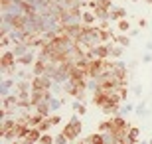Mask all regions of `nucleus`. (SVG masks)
Here are the masks:
<instances>
[{"mask_svg":"<svg viewBox=\"0 0 152 144\" xmlns=\"http://www.w3.org/2000/svg\"><path fill=\"white\" fill-rule=\"evenodd\" d=\"M109 18H111L113 22H118V20L126 18V10H124V8H118V6H113L111 12H109Z\"/></svg>","mask_w":152,"mask_h":144,"instance_id":"nucleus-2","label":"nucleus"},{"mask_svg":"<svg viewBox=\"0 0 152 144\" xmlns=\"http://www.w3.org/2000/svg\"><path fill=\"white\" fill-rule=\"evenodd\" d=\"M95 20H97L95 12L89 10V8H87V10L81 14V22H83V26H93V24H95Z\"/></svg>","mask_w":152,"mask_h":144,"instance_id":"nucleus-3","label":"nucleus"},{"mask_svg":"<svg viewBox=\"0 0 152 144\" xmlns=\"http://www.w3.org/2000/svg\"><path fill=\"white\" fill-rule=\"evenodd\" d=\"M38 144H56V138H53L51 134L44 132L42 136H39V142H38Z\"/></svg>","mask_w":152,"mask_h":144,"instance_id":"nucleus-10","label":"nucleus"},{"mask_svg":"<svg viewBox=\"0 0 152 144\" xmlns=\"http://www.w3.org/2000/svg\"><path fill=\"white\" fill-rule=\"evenodd\" d=\"M142 61H144V63H150V61H152V53H144Z\"/></svg>","mask_w":152,"mask_h":144,"instance_id":"nucleus-16","label":"nucleus"},{"mask_svg":"<svg viewBox=\"0 0 152 144\" xmlns=\"http://www.w3.org/2000/svg\"><path fill=\"white\" fill-rule=\"evenodd\" d=\"M134 109H136V107H134V105H130V103H129V105H123V107H121V115H126V113H132Z\"/></svg>","mask_w":152,"mask_h":144,"instance_id":"nucleus-13","label":"nucleus"},{"mask_svg":"<svg viewBox=\"0 0 152 144\" xmlns=\"http://www.w3.org/2000/svg\"><path fill=\"white\" fill-rule=\"evenodd\" d=\"M138 136H140V130H138V128L136 126H129V138L132 140V142H138Z\"/></svg>","mask_w":152,"mask_h":144,"instance_id":"nucleus-8","label":"nucleus"},{"mask_svg":"<svg viewBox=\"0 0 152 144\" xmlns=\"http://www.w3.org/2000/svg\"><path fill=\"white\" fill-rule=\"evenodd\" d=\"M111 121H113V130H118V128H129V122L124 121V118H123L121 115L113 116Z\"/></svg>","mask_w":152,"mask_h":144,"instance_id":"nucleus-5","label":"nucleus"},{"mask_svg":"<svg viewBox=\"0 0 152 144\" xmlns=\"http://www.w3.org/2000/svg\"><path fill=\"white\" fill-rule=\"evenodd\" d=\"M113 42H115V44H118V45H123V48H129V45H130L129 36H123V34L115 36V38H113Z\"/></svg>","mask_w":152,"mask_h":144,"instance_id":"nucleus-6","label":"nucleus"},{"mask_svg":"<svg viewBox=\"0 0 152 144\" xmlns=\"http://www.w3.org/2000/svg\"><path fill=\"white\" fill-rule=\"evenodd\" d=\"M73 111H75V115H81V116H83L85 113H87V109H85V105L81 103V101L75 99V103H73Z\"/></svg>","mask_w":152,"mask_h":144,"instance_id":"nucleus-9","label":"nucleus"},{"mask_svg":"<svg viewBox=\"0 0 152 144\" xmlns=\"http://www.w3.org/2000/svg\"><path fill=\"white\" fill-rule=\"evenodd\" d=\"M99 132H113V121L109 118V121H103L99 124Z\"/></svg>","mask_w":152,"mask_h":144,"instance_id":"nucleus-7","label":"nucleus"},{"mask_svg":"<svg viewBox=\"0 0 152 144\" xmlns=\"http://www.w3.org/2000/svg\"><path fill=\"white\" fill-rule=\"evenodd\" d=\"M148 109H146V105H144V103H140V105H136V109H134V113L138 116H144V115H148Z\"/></svg>","mask_w":152,"mask_h":144,"instance_id":"nucleus-12","label":"nucleus"},{"mask_svg":"<svg viewBox=\"0 0 152 144\" xmlns=\"http://www.w3.org/2000/svg\"><path fill=\"white\" fill-rule=\"evenodd\" d=\"M81 128H83V124H81V121H79V115H73L67 121V124H65V128H63L61 132L65 134L69 140H77L79 134H81Z\"/></svg>","mask_w":152,"mask_h":144,"instance_id":"nucleus-1","label":"nucleus"},{"mask_svg":"<svg viewBox=\"0 0 152 144\" xmlns=\"http://www.w3.org/2000/svg\"><path fill=\"white\" fill-rule=\"evenodd\" d=\"M50 121H51V124L56 126V124H59V122H61V116H59V115H50Z\"/></svg>","mask_w":152,"mask_h":144,"instance_id":"nucleus-14","label":"nucleus"},{"mask_svg":"<svg viewBox=\"0 0 152 144\" xmlns=\"http://www.w3.org/2000/svg\"><path fill=\"white\" fill-rule=\"evenodd\" d=\"M150 144H152V138H150Z\"/></svg>","mask_w":152,"mask_h":144,"instance_id":"nucleus-18","label":"nucleus"},{"mask_svg":"<svg viewBox=\"0 0 152 144\" xmlns=\"http://www.w3.org/2000/svg\"><path fill=\"white\" fill-rule=\"evenodd\" d=\"M146 48H148V50H152V42H148V44H146Z\"/></svg>","mask_w":152,"mask_h":144,"instance_id":"nucleus-17","label":"nucleus"},{"mask_svg":"<svg viewBox=\"0 0 152 144\" xmlns=\"http://www.w3.org/2000/svg\"><path fill=\"white\" fill-rule=\"evenodd\" d=\"M132 91H134V93L140 97V95H142V85H134V89H132Z\"/></svg>","mask_w":152,"mask_h":144,"instance_id":"nucleus-15","label":"nucleus"},{"mask_svg":"<svg viewBox=\"0 0 152 144\" xmlns=\"http://www.w3.org/2000/svg\"><path fill=\"white\" fill-rule=\"evenodd\" d=\"M48 103H50V109H51V113H57L59 109H61V105H63V99H57L56 95H51L50 99H48Z\"/></svg>","mask_w":152,"mask_h":144,"instance_id":"nucleus-4","label":"nucleus"},{"mask_svg":"<svg viewBox=\"0 0 152 144\" xmlns=\"http://www.w3.org/2000/svg\"><path fill=\"white\" fill-rule=\"evenodd\" d=\"M118 32H129L130 30V22L129 20H126V18H123V20H118Z\"/></svg>","mask_w":152,"mask_h":144,"instance_id":"nucleus-11","label":"nucleus"}]
</instances>
